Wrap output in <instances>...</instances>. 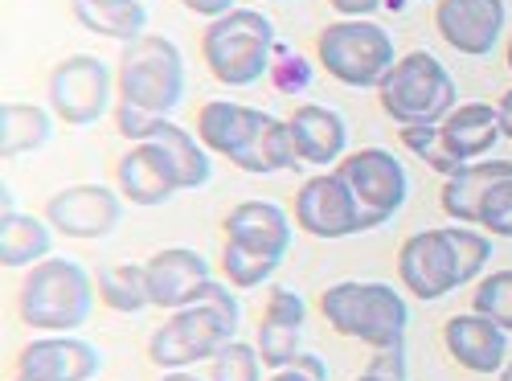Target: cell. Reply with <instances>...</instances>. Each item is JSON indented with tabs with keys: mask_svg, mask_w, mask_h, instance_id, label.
Returning <instances> with one entry per match:
<instances>
[{
	"mask_svg": "<svg viewBox=\"0 0 512 381\" xmlns=\"http://www.w3.org/2000/svg\"><path fill=\"white\" fill-rule=\"evenodd\" d=\"M238 320H242V304L234 287L209 279L193 304L168 312V320L148 336V361L160 365L164 373L213 361V353L238 336Z\"/></svg>",
	"mask_w": 512,
	"mask_h": 381,
	"instance_id": "obj_1",
	"label": "cell"
},
{
	"mask_svg": "<svg viewBox=\"0 0 512 381\" xmlns=\"http://www.w3.org/2000/svg\"><path fill=\"white\" fill-rule=\"evenodd\" d=\"M95 275L78 259H41L29 267L17 291V316L33 332H74L91 320L95 308Z\"/></svg>",
	"mask_w": 512,
	"mask_h": 381,
	"instance_id": "obj_2",
	"label": "cell"
},
{
	"mask_svg": "<svg viewBox=\"0 0 512 381\" xmlns=\"http://www.w3.org/2000/svg\"><path fill=\"white\" fill-rule=\"evenodd\" d=\"M320 312L332 324V332L361 341L373 353L406 345L410 308L402 300V291H394L390 283H361V279L332 283L320 295Z\"/></svg>",
	"mask_w": 512,
	"mask_h": 381,
	"instance_id": "obj_3",
	"label": "cell"
},
{
	"mask_svg": "<svg viewBox=\"0 0 512 381\" xmlns=\"http://www.w3.org/2000/svg\"><path fill=\"white\" fill-rule=\"evenodd\" d=\"M275 46H279L275 25L259 9H234L218 21H209L201 33V58L209 74L234 91L254 87L259 78L271 74Z\"/></svg>",
	"mask_w": 512,
	"mask_h": 381,
	"instance_id": "obj_4",
	"label": "cell"
},
{
	"mask_svg": "<svg viewBox=\"0 0 512 381\" xmlns=\"http://www.w3.org/2000/svg\"><path fill=\"white\" fill-rule=\"evenodd\" d=\"M185 58L164 33L127 41L115 62V103L140 107L148 115H173L185 103Z\"/></svg>",
	"mask_w": 512,
	"mask_h": 381,
	"instance_id": "obj_5",
	"label": "cell"
},
{
	"mask_svg": "<svg viewBox=\"0 0 512 381\" xmlns=\"http://www.w3.org/2000/svg\"><path fill=\"white\" fill-rule=\"evenodd\" d=\"M377 99H381V111H386L398 127L443 123L459 107V91H455L451 70L426 50L402 54L390 66V74L381 78Z\"/></svg>",
	"mask_w": 512,
	"mask_h": 381,
	"instance_id": "obj_6",
	"label": "cell"
},
{
	"mask_svg": "<svg viewBox=\"0 0 512 381\" xmlns=\"http://www.w3.org/2000/svg\"><path fill=\"white\" fill-rule=\"evenodd\" d=\"M316 62L340 82V87H353V91H377L381 78L390 74V66L398 62L394 50V37L386 25L377 21H349V17H336L332 25L320 29L316 37Z\"/></svg>",
	"mask_w": 512,
	"mask_h": 381,
	"instance_id": "obj_7",
	"label": "cell"
},
{
	"mask_svg": "<svg viewBox=\"0 0 512 381\" xmlns=\"http://www.w3.org/2000/svg\"><path fill=\"white\" fill-rule=\"evenodd\" d=\"M336 173L349 185V193L357 197L365 230H381L386 222H394L402 214V205L410 201V173L390 148L349 152L336 164Z\"/></svg>",
	"mask_w": 512,
	"mask_h": 381,
	"instance_id": "obj_8",
	"label": "cell"
},
{
	"mask_svg": "<svg viewBox=\"0 0 512 381\" xmlns=\"http://www.w3.org/2000/svg\"><path fill=\"white\" fill-rule=\"evenodd\" d=\"M115 70L95 54H70L50 70L46 103L70 127H95L107 111H115Z\"/></svg>",
	"mask_w": 512,
	"mask_h": 381,
	"instance_id": "obj_9",
	"label": "cell"
},
{
	"mask_svg": "<svg viewBox=\"0 0 512 381\" xmlns=\"http://www.w3.org/2000/svg\"><path fill=\"white\" fill-rule=\"evenodd\" d=\"M46 222L62 238L99 242V238L115 234V226L123 222V193L107 189V185H66L58 193H50Z\"/></svg>",
	"mask_w": 512,
	"mask_h": 381,
	"instance_id": "obj_10",
	"label": "cell"
},
{
	"mask_svg": "<svg viewBox=\"0 0 512 381\" xmlns=\"http://www.w3.org/2000/svg\"><path fill=\"white\" fill-rule=\"evenodd\" d=\"M291 218L304 234L312 238H353V234H365L361 226V209H357V197L349 193V185L340 181V173H316L300 185L295 193V205H291Z\"/></svg>",
	"mask_w": 512,
	"mask_h": 381,
	"instance_id": "obj_11",
	"label": "cell"
},
{
	"mask_svg": "<svg viewBox=\"0 0 512 381\" xmlns=\"http://www.w3.org/2000/svg\"><path fill=\"white\" fill-rule=\"evenodd\" d=\"M398 275L402 287L414 295V300H443L455 287H463L459 275V259L455 246L447 238V230H418L398 246Z\"/></svg>",
	"mask_w": 512,
	"mask_h": 381,
	"instance_id": "obj_12",
	"label": "cell"
},
{
	"mask_svg": "<svg viewBox=\"0 0 512 381\" xmlns=\"http://www.w3.org/2000/svg\"><path fill=\"white\" fill-rule=\"evenodd\" d=\"M103 357L91 341H78L74 332H41L17 353L13 377L21 381H95Z\"/></svg>",
	"mask_w": 512,
	"mask_h": 381,
	"instance_id": "obj_13",
	"label": "cell"
},
{
	"mask_svg": "<svg viewBox=\"0 0 512 381\" xmlns=\"http://www.w3.org/2000/svg\"><path fill=\"white\" fill-rule=\"evenodd\" d=\"M435 29L455 54L488 58L496 54L500 37L508 29V5L504 0H439Z\"/></svg>",
	"mask_w": 512,
	"mask_h": 381,
	"instance_id": "obj_14",
	"label": "cell"
},
{
	"mask_svg": "<svg viewBox=\"0 0 512 381\" xmlns=\"http://www.w3.org/2000/svg\"><path fill=\"white\" fill-rule=\"evenodd\" d=\"M304 328H308V304L304 295L295 287H271L267 295V308H263V320H259V357L263 365L275 373V369H287L295 357L304 353Z\"/></svg>",
	"mask_w": 512,
	"mask_h": 381,
	"instance_id": "obj_15",
	"label": "cell"
},
{
	"mask_svg": "<svg viewBox=\"0 0 512 381\" xmlns=\"http://www.w3.org/2000/svg\"><path fill=\"white\" fill-rule=\"evenodd\" d=\"M115 189L123 193V201H132L140 209H156V205H168L181 193V181L173 173V160L164 156V148L156 140H144V144H132L119 156Z\"/></svg>",
	"mask_w": 512,
	"mask_h": 381,
	"instance_id": "obj_16",
	"label": "cell"
},
{
	"mask_svg": "<svg viewBox=\"0 0 512 381\" xmlns=\"http://www.w3.org/2000/svg\"><path fill=\"white\" fill-rule=\"evenodd\" d=\"M443 345L451 361L476 377H492L508 365V332L480 316V312H459L443 324Z\"/></svg>",
	"mask_w": 512,
	"mask_h": 381,
	"instance_id": "obj_17",
	"label": "cell"
},
{
	"mask_svg": "<svg viewBox=\"0 0 512 381\" xmlns=\"http://www.w3.org/2000/svg\"><path fill=\"white\" fill-rule=\"evenodd\" d=\"M144 275H148V300H152V308H164V312H177V308L193 304L197 291L213 279L205 254H197L193 246L156 250L152 259L144 263Z\"/></svg>",
	"mask_w": 512,
	"mask_h": 381,
	"instance_id": "obj_18",
	"label": "cell"
},
{
	"mask_svg": "<svg viewBox=\"0 0 512 381\" xmlns=\"http://www.w3.org/2000/svg\"><path fill=\"white\" fill-rule=\"evenodd\" d=\"M222 230H226V242L263 254V259H279L283 263L287 250H291L295 218L275 201H238L226 214Z\"/></svg>",
	"mask_w": 512,
	"mask_h": 381,
	"instance_id": "obj_19",
	"label": "cell"
},
{
	"mask_svg": "<svg viewBox=\"0 0 512 381\" xmlns=\"http://www.w3.org/2000/svg\"><path fill=\"white\" fill-rule=\"evenodd\" d=\"M287 127H291V144L300 164L328 168L349 156V123L324 103H300L287 115Z\"/></svg>",
	"mask_w": 512,
	"mask_h": 381,
	"instance_id": "obj_20",
	"label": "cell"
},
{
	"mask_svg": "<svg viewBox=\"0 0 512 381\" xmlns=\"http://www.w3.org/2000/svg\"><path fill=\"white\" fill-rule=\"evenodd\" d=\"M263 115L259 107H246V103H234V99H209L201 111H197V140L213 152V156H226L230 164L246 152V144L254 140V132L263 127Z\"/></svg>",
	"mask_w": 512,
	"mask_h": 381,
	"instance_id": "obj_21",
	"label": "cell"
},
{
	"mask_svg": "<svg viewBox=\"0 0 512 381\" xmlns=\"http://www.w3.org/2000/svg\"><path fill=\"white\" fill-rule=\"evenodd\" d=\"M512 173V160H476L459 168L455 177H447L439 201H443V214L459 226H480V205L488 197V189L496 181H504Z\"/></svg>",
	"mask_w": 512,
	"mask_h": 381,
	"instance_id": "obj_22",
	"label": "cell"
},
{
	"mask_svg": "<svg viewBox=\"0 0 512 381\" xmlns=\"http://www.w3.org/2000/svg\"><path fill=\"white\" fill-rule=\"evenodd\" d=\"M70 13L87 33L111 37V41H119V46H127V41L148 33L144 0H70Z\"/></svg>",
	"mask_w": 512,
	"mask_h": 381,
	"instance_id": "obj_23",
	"label": "cell"
},
{
	"mask_svg": "<svg viewBox=\"0 0 512 381\" xmlns=\"http://www.w3.org/2000/svg\"><path fill=\"white\" fill-rule=\"evenodd\" d=\"M443 136L463 164H476L500 140V111L492 103H459L443 119Z\"/></svg>",
	"mask_w": 512,
	"mask_h": 381,
	"instance_id": "obj_24",
	"label": "cell"
},
{
	"mask_svg": "<svg viewBox=\"0 0 512 381\" xmlns=\"http://www.w3.org/2000/svg\"><path fill=\"white\" fill-rule=\"evenodd\" d=\"M148 140H156L164 148V156L173 160V173L181 181V193H193V189H205L209 185V177H213V160L209 156L213 152L197 140V132H189V127H177L173 115H168V119H160L152 127Z\"/></svg>",
	"mask_w": 512,
	"mask_h": 381,
	"instance_id": "obj_25",
	"label": "cell"
},
{
	"mask_svg": "<svg viewBox=\"0 0 512 381\" xmlns=\"http://www.w3.org/2000/svg\"><path fill=\"white\" fill-rule=\"evenodd\" d=\"M54 246V226L41 222L21 209H9L0 218V263L5 271H21V267H37L41 259H50Z\"/></svg>",
	"mask_w": 512,
	"mask_h": 381,
	"instance_id": "obj_26",
	"label": "cell"
},
{
	"mask_svg": "<svg viewBox=\"0 0 512 381\" xmlns=\"http://www.w3.org/2000/svg\"><path fill=\"white\" fill-rule=\"evenodd\" d=\"M54 140V111L37 103H5L0 107V156L17 160Z\"/></svg>",
	"mask_w": 512,
	"mask_h": 381,
	"instance_id": "obj_27",
	"label": "cell"
},
{
	"mask_svg": "<svg viewBox=\"0 0 512 381\" xmlns=\"http://www.w3.org/2000/svg\"><path fill=\"white\" fill-rule=\"evenodd\" d=\"M234 168H242V173H250V177H271V173H291V168H300V156H295L287 119H275L267 111L263 127L254 132L246 152L234 160Z\"/></svg>",
	"mask_w": 512,
	"mask_h": 381,
	"instance_id": "obj_28",
	"label": "cell"
},
{
	"mask_svg": "<svg viewBox=\"0 0 512 381\" xmlns=\"http://www.w3.org/2000/svg\"><path fill=\"white\" fill-rule=\"evenodd\" d=\"M95 287H99V300H103L111 312H119V316H140L144 308H152L144 263L99 267V271H95Z\"/></svg>",
	"mask_w": 512,
	"mask_h": 381,
	"instance_id": "obj_29",
	"label": "cell"
},
{
	"mask_svg": "<svg viewBox=\"0 0 512 381\" xmlns=\"http://www.w3.org/2000/svg\"><path fill=\"white\" fill-rule=\"evenodd\" d=\"M398 136H402V148L406 152H414L426 168H435V173H443V177H455L459 168H467L451 152V144L443 136V123H410V127H398Z\"/></svg>",
	"mask_w": 512,
	"mask_h": 381,
	"instance_id": "obj_30",
	"label": "cell"
},
{
	"mask_svg": "<svg viewBox=\"0 0 512 381\" xmlns=\"http://www.w3.org/2000/svg\"><path fill=\"white\" fill-rule=\"evenodd\" d=\"M263 357H259V345L242 341V336H234V341H226L218 353H213L209 361V381H263Z\"/></svg>",
	"mask_w": 512,
	"mask_h": 381,
	"instance_id": "obj_31",
	"label": "cell"
},
{
	"mask_svg": "<svg viewBox=\"0 0 512 381\" xmlns=\"http://www.w3.org/2000/svg\"><path fill=\"white\" fill-rule=\"evenodd\" d=\"M283 263L279 259H263V254H254V250H242L234 242L222 246V275L230 287L238 291H250V287H263Z\"/></svg>",
	"mask_w": 512,
	"mask_h": 381,
	"instance_id": "obj_32",
	"label": "cell"
},
{
	"mask_svg": "<svg viewBox=\"0 0 512 381\" xmlns=\"http://www.w3.org/2000/svg\"><path fill=\"white\" fill-rule=\"evenodd\" d=\"M451 246H455V259H459V275H463V287L476 283L492 259V234L480 230V226H443Z\"/></svg>",
	"mask_w": 512,
	"mask_h": 381,
	"instance_id": "obj_33",
	"label": "cell"
},
{
	"mask_svg": "<svg viewBox=\"0 0 512 381\" xmlns=\"http://www.w3.org/2000/svg\"><path fill=\"white\" fill-rule=\"evenodd\" d=\"M472 312L496 320L504 332H512V267L508 271H496V275H484L472 291Z\"/></svg>",
	"mask_w": 512,
	"mask_h": 381,
	"instance_id": "obj_34",
	"label": "cell"
},
{
	"mask_svg": "<svg viewBox=\"0 0 512 381\" xmlns=\"http://www.w3.org/2000/svg\"><path fill=\"white\" fill-rule=\"evenodd\" d=\"M271 87L279 95H304L312 87V62L300 58V54H291L283 41L275 46V62H271Z\"/></svg>",
	"mask_w": 512,
	"mask_h": 381,
	"instance_id": "obj_35",
	"label": "cell"
},
{
	"mask_svg": "<svg viewBox=\"0 0 512 381\" xmlns=\"http://www.w3.org/2000/svg\"><path fill=\"white\" fill-rule=\"evenodd\" d=\"M480 226L492 238H512V173L488 189V197L480 205Z\"/></svg>",
	"mask_w": 512,
	"mask_h": 381,
	"instance_id": "obj_36",
	"label": "cell"
},
{
	"mask_svg": "<svg viewBox=\"0 0 512 381\" xmlns=\"http://www.w3.org/2000/svg\"><path fill=\"white\" fill-rule=\"evenodd\" d=\"M332 5V13L336 17H349V21H365V17H373L386 0H328Z\"/></svg>",
	"mask_w": 512,
	"mask_h": 381,
	"instance_id": "obj_37",
	"label": "cell"
},
{
	"mask_svg": "<svg viewBox=\"0 0 512 381\" xmlns=\"http://www.w3.org/2000/svg\"><path fill=\"white\" fill-rule=\"evenodd\" d=\"M181 5L189 13H197V17H205V21H218V17H226V13L238 9V0H181Z\"/></svg>",
	"mask_w": 512,
	"mask_h": 381,
	"instance_id": "obj_38",
	"label": "cell"
},
{
	"mask_svg": "<svg viewBox=\"0 0 512 381\" xmlns=\"http://www.w3.org/2000/svg\"><path fill=\"white\" fill-rule=\"evenodd\" d=\"M291 365L304 369V373H312V377H320V381H328V365H324V357H316V353H300Z\"/></svg>",
	"mask_w": 512,
	"mask_h": 381,
	"instance_id": "obj_39",
	"label": "cell"
},
{
	"mask_svg": "<svg viewBox=\"0 0 512 381\" xmlns=\"http://www.w3.org/2000/svg\"><path fill=\"white\" fill-rule=\"evenodd\" d=\"M496 111H500V136H504V140H512V91H504V95H500Z\"/></svg>",
	"mask_w": 512,
	"mask_h": 381,
	"instance_id": "obj_40",
	"label": "cell"
},
{
	"mask_svg": "<svg viewBox=\"0 0 512 381\" xmlns=\"http://www.w3.org/2000/svg\"><path fill=\"white\" fill-rule=\"evenodd\" d=\"M267 381H320V377H312V373H304V369H295V365H287V369H275Z\"/></svg>",
	"mask_w": 512,
	"mask_h": 381,
	"instance_id": "obj_41",
	"label": "cell"
},
{
	"mask_svg": "<svg viewBox=\"0 0 512 381\" xmlns=\"http://www.w3.org/2000/svg\"><path fill=\"white\" fill-rule=\"evenodd\" d=\"M357 381H406V373H381V369H365Z\"/></svg>",
	"mask_w": 512,
	"mask_h": 381,
	"instance_id": "obj_42",
	"label": "cell"
},
{
	"mask_svg": "<svg viewBox=\"0 0 512 381\" xmlns=\"http://www.w3.org/2000/svg\"><path fill=\"white\" fill-rule=\"evenodd\" d=\"M160 381H205V377H197V373H189V369H168Z\"/></svg>",
	"mask_w": 512,
	"mask_h": 381,
	"instance_id": "obj_43",
	"label": "cell"
},
{
	"mask_svg": "<svg viewBox=\"0 0 512 381\" xmlns=\"http://www.w3.org/2000/svg\"><path fill=\"white\" fill-rule=\"evenodd\" d=\"M504 62H508V70H512V33H508V41H504Z\"/></svg>",
	"mask_w": 512,
	"mask_h": 381,
	"instance_id": "obj_44",
	"label": "cell"
},
{
	"mask_svg": "<svg viewBox=\"0 0 512 381\" xmlns=\"http://www.w3.org/2000/svg\"><path fill=\"white\" fill-rule=\"evenodd\" d=\"M500 381H512V361H508V365L500 369Z\"/></svg>",
	"mask_w": 512,
	"mask_h": 381,
	"instance_id": "obj_45",
	"label": "cell"
},
{
	"mask_svg": "<svg viewBox=\"0 0 512 381\" xmlns=\"http://www.w3.org/2000/svg\"><path fill=\"white\" fill-rule=\"evenodd\" d=\"M418 5H439V0H418Z\"/></svg>",
	"mask_w": 512,
	"mask_h": 381,
	"instance_id": "obj_46",
	"label": "cell"
},
{
	"mask_svg": "<svg viewBox=\"0 0 512 381\" xmlns=\"http://www.w3.org/2000/svg\"><path fill=\"white\" fill-rule=\"evenodd\" d=\"M271 5H287V0H271Z\"/></svg>",
	"mask_w": 512,
	"mask_h": 381,
	"instance_id": "obj_47",
	"label": "cell"
},
{
	"mask_svg": "<svg viewBox=\"0 0 512 381\" xmlns=\"http://www.w3.org/2000/svg\"><path fill=\"white\" fill-rule=\"evenodd\" d=\"M13 381H21V377H13Z\"/></svg>",
	"mask_w": 512,
	"mask_h": 381,
	"instance_id": "obj_48",
	"label": "cell"
}]
</instances>
